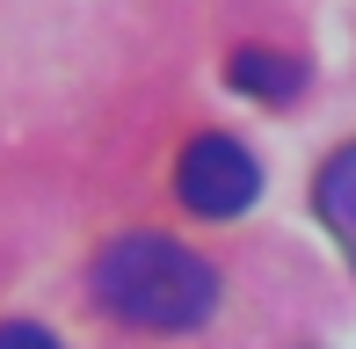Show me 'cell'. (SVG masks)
<instances>
[{
    "instance_id": "cell-3",
    "label": "cell",
    "mask_w": 356,
    "mask_h": 349,
    "mask_svg": "<svg viewBox=\"0 0 356 349\" xmlns=\"http://www.w3.org/2000/svg\"><path fill=\"white\" fill-rule=\"evenodd\" d=\"M313 204H320V226L334 233V247H342L349 269H356V146H342L327 168H320Z\"/></svg>"
},
{
    "instance_id": "cell-5",
    "label": "cell",
    "mask_w": 356,
    "mask_h": 349,
    "mask_svg": "<svg viewBox=\"0 0 356 349\" xmlns=\"http://www.w3.org/2000/svg\"><path fill=\"white\" fill-rule=\"evenodd\" d=\"M0 349H58V335L37 320H0Z\"/></svg>"
},
{
    "instance_id": "cell-4",
    "label": "cell",
    "mask_w": 356,
    "mask_h": 349,
    "mask_svg": "<svg viewBox=\"0 0 356 349\" xmlns=\"http://www.w3.org/2000/svg\"><path fill=\"white\" fill-rule=\"evenodd\" d=\"M225 81L240 95H254V102H291V95L305 88V66L284 51H262V44H248V51H233V66H225Z\"/></svg>"
},
{
    "instance_id": "cell-2",
    "label": "cell",
    "mask_w": 356,
    "mask_h": 349,
    "mask_svg": "<svg viewBox=\"0 0 356 349\" xmlns=\"http://www.w3.org/2000/svg\"><path fill=\"white\" fill-rule=\"evenodd\" d=\"M175 189H182V204L197 218H233L254 204V189H262V168H254V153L240 146V138L225 131H204L182 146V161H175Z\"/></svg>"
},
{
    "instance_id": "cell-1",
    "label": "cell",
    "mask_w": 356,
    "mask_h": 349,
    "mask_svg": "<svg viewBox=\"0 0 356 349\" xmlns=\"http://www.w3.org/2000/svg\"><path fill=\"white\" fill-rule=\"evenodd\" d=\"M95 298L117 313L124 327L145 335H182L204 327L218 306V269L204 255H189L168 233H117L95 255Z\"/></svg>"
}]
</instances>
